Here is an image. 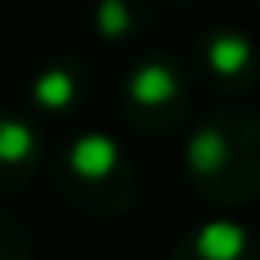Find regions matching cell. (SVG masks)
<instances>
[{
	"instance_id": "obj_8",
	"label": "cell",
	"mask_w": 260,
	"mask_h": 260,
	"mask_svg": "<svg viewBox=\"0 0 260 260\" xmlns=\"http://www.w3.org/2000/svg\"><path fill=\"white\" fill-rule=\"evenodd\" d=\"M149 23L142 0H96L92 4V31L104 42H130Z\"/></svg>"
},
{
	"instance_id": "obj_2",
	"label": "cell",
	"mask_w": 260,
	"mask_h": 260,
	"mask_svg": "<svg viewBox=\"0 0 260 260\" xmlns=\"http://www.w3.org/2000/svg\"><path fill=\"white\" fill-rule=\"evenodd\" d=\"M54 187L61 203L81 218L111 222L138 199V165L111 134L84 130L57 157Z\"/></svg>"
},
{
	"instance_id": "obj_10",
	"label": "cell",
	"mask_w": 260,
	"mask_h": 260,
	"mask_svg": "<svg viewBox=\"0 0 260 260\" xmlns=\"http://www.w3.org/2000/svg\"><path fill=\"white\" fill-rule=\"evenodd\" d=\"M169 4H199V0H169Z\"/></svg>"
},
{
	"instance_id": "obj_6",
	"label": "cell",
	"mask_w": 260,
	"mask_h": 260,
	"mask_svg": "<svg viewBox=\"0 0 260 260\" xmlns=\"http://www.w3.org/2000/svg\"><path fill=\"white\" fill-rule=\"evenodd\" d=\"M88 92L92 73L81 57H54L31 77V104L39 115H50V119L77 115L88 104Z\"/></svg>"
},
{
	"instance_id": "obj_5",
	"label": "cell",
	"mask_w": 260,
	"mask_h": 260,
	"mask_svg": "<svg viewBox=\"0 0 260 260\" xmlns=\"http://www.w3.org/2000/svg\"><path fill=\"white\" fill-rule=\"evenodd\" d=\"M42 130L31 115L0 107V199L19 195L42 169Z\"/></svg>"
},
{
	"instance_id": "obj_4",
	"label": "cell",
	"mask_w": 260,
	"mask_h": 260,
	"mask_svg": "<svg viewBox=\"0 0 260 260\" xmlns=\"http://www.w3.org/2000/svg\"><path fill=\"white\" fill-rule=\"evenodd\" d=\"M191 73L211 92L241 100L260 81V50L252 35H245L241 27L230 23L203 27L191 42Z\"/></svg>"
},
{
	"instance_id": "obj_3",
	"label": "cell",
	"mask_w": 260,
	"mask_h": 260,
	"mask_svg": "<svg viewBox=\"0 0 260 260\" xmlns=\"http://www.w3.org/2000/svg\"><path fill=\"white\" fill-rule=\"evenodd\" d=\"M191 69L169 54H142L122 77V115L146 138H169L191 122Z\"/></svg>"
},
{
	"instance_id": "obj_9",
	"label": "cell",
	"mask_w": 260,
	"mask_h": 260,
	"mask_svg": "<svg viewBox=\"0 0 260 260\" xmlns=\"http://www.w3.org/2000/svg\"><path fill=\"white\" fill-rule=\"evenodd\" d=\"M0 260H35V234L23 218L0 207Z\"/></svg>"
},
{
	"instance_id": "obj_7",
	"label": "cell",
	"mask_w": 260,
	"mask_h": 260,
	"mask_svg": "<svg viewBox=\"0 0 260 260\" xmlns=\"http://www.w3.org/2000/svg\"><path fill=\"white\" fill-rule=\"evenodd\" d=\"M169 260H260V241L234 218H207L180 237Z\"/></svg>"
},
{
	"instance_id": "obj_1",
	"label": "cell",
	"mask_w": 260,
	"mask_h": 260,
	"mask_svg": "<svg viewBox=\"0 0 260 260\" xmlns=\"http://www.w3.org/2000/svg\"><path fill=\"white\" fill-rule=\"evenodd\" d=\"M187 184L222 211L260 199V115L230 104L207 111L184 142Z\"/></svg>"
},
{
	"instance_id": "obj_11",
	"label": "cell",
	"mask_w": 260,
	"mask_h": 260,
	"mask_svg": "<svg viewBox=\"0 0 260 260\" xmlns=\"http://www.w3.org/2000/svg\"><path fill=\"white\" fill-rule=\"evenodd\" d=\"M245 4H252V8H260V0H245Z\"/></svg>"
}]
</instances>
